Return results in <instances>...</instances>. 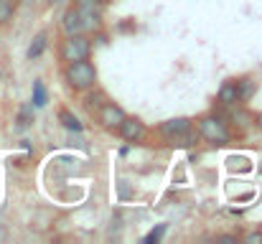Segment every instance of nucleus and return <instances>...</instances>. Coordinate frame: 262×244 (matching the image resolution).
<instances>
[{"instance_id": "f257e3e1", "label": "nucleus", "mask_w": 262, "mask_h": 244, "mask_svg": "<svg viewBox=\"0 0 262 244\" xmlns=\"http://www.w3.org/2000/svg\"><path fill=\"white\" fill-rule=\"evenodd\" d=\"M64 79H67V84L72 89L84 92V89H92L97 84V69L89 64L87 59L84 61H69L67 72H64Z\"/></svg>"}, {"instance_id": "f03ea898", "label": "nucleus", "mask_w": 262, "mask_h": 244, "mask_svg": "<svg viewBox=\"0 0 262 244\" xmlns=\"http://www.w3.org/2000/svg\"><path fill=\"white\" fill-rule=\"evenodd\" d=\"M199 132L211 145H227L229 143V127L219 115H206L199 120Z\"/></svg>"}, {"instance_id": "7ed1b4c3", "label": "nucleus", "mask_w": 262, "mask_h": 244, "mask_svg": "<svg viewBox=\"0 0 262 244\" xmlns=\"http://www.w3.org/2000/svg\"><path fill=\"white\" fill-rule=\"evenodd\" d=\"M92 54V43L84 33H74V36H67V41L61 43V59L69 64V61H84Z\"/></svg>"}, {"instance_id": "20e7f679", "label": "nucleus", "mask_w": 262, "mask_h": 244, "mask_svg": "<svg viewBox=\"0 0 262 244\" xmlns=\"http://www.w3.org/2000/svg\"><path fill=\"white\" fill-rule=\"evenodd\" d=\"M158 130H161V135H163L166 140L178 143V145H191L188 140H193V135H191V120H186V117L168 120V122H163Z\"/></svg>"}, {"instance_id": "39448f33", "label": "nucleus", "mask_w": 262, "mask_h": 244, "mask_svg": "<svg viewBox=\"0 0 262 244\" xmlns=\"http://www.w3.org/2000/svg\"><path fill=\"white\" fill-rule=\"evenodd\" d=\"M117 130H120V135H122L127 143H143L145 135H148L145 125H143L140 120H135V117H125V120L120 122Z\"/></svg>"}, {"instance_id": "423d86ee", "label": "nucleus", "mask_w": 262, "mask_h": 244, "mask_svg": "<svg viewBox=\"0 0 262 244\" xmlns=\"http://www.w3.org/2000/svg\"><path fill=\"white\" fill-rule=\"evenodd\" d=\"M122 120H125V112H122L117 104L104 102V104L99 107V122H102L104 127L115 130V127H120V122H122Z\"/></svg>"}, {"instance_id": "0eeeda50", "label": "nucleus", "mask_w": 262, "mask_h": 244, "mask_svg": "<svg viewBox=\"0 0 262 244\" xmlns=\"http://www.w3.org/2000/svg\"><path fill=\"white\" fill-rule=\"evenodd\" d=\"M64 33L67 36H74V33H84V28H82V18H79V10L72 5L67 13H64Z\"/></svg>"}, {"instance_id": "6e6552de", "label": "nucleus", "mask_w": 262, "mask_h": 244, "mask_svg": "<svg viewBox=\"0 0 262 244\" xmlns=\"http://www.w3.org/2000/svg\"><path fill=\"white\" fill-rule=\"evenodd\" d=\"M216 99H219V104H224V107H237V104H239V97H237V84H234V81H224V84L219 86Z\"/></svg>"}, {"instance_id": "1a4fd4ad", "label": "nucleus", "mask_w": 262, "mask_h": 244, "mask_svg": "<svg viewBox=\"0 0 262 244\" xmlns=\"http://www.w3.org/2000/svg\"><path fill=\"white\" fill-rule=\"evenodd\" d=\"M234 84H237V97H239V102H250V99L255 97V92H257V81L250 79V77L234 81Z\"/></svg>"}, {"instance_id": "9d476101", "label": "nucleus", "mask_w": 262, "mask_h": 244, "mask_svg": "<svg viewBox=\"0 0 262 244\" xmlns=\"http://www.w3.org/2000/svg\"><path fill=\"white\" fill-rule=\"evenodd\" d=\"M46 41H49L46 31L36 33V38H33V41H31V46H28V59H31V61H33V59H38V56L43 54V49H46Z\"/></svg>"}, {"instance_id": "9b49d317", "label": "nucleus", "mask_w": 262, "mask_h": 244, "mask_svg": "<svg viewBox=\"0 0 262 244\" xmlns=\"http://www.w3.org/2000/svg\"><path fill=\"white\" fill-rule=\"evenodd\" d=\"M59 120L64 122V127H67V130H72V132H82V122H79L69 109H61V112H59Z\"/></svg>"}, {"instance_id": "f8f14e48", "label": "nucleus", "mask_w": 262, "mask_h": 244, "mask_svg": "<svg viewBox=\"0 0 262 244\" xmlns=\"http://www.w3.org/2000/svg\"><path fill=\"white\" fill-rule=\"evenodd\" d=\"M15 13V0H0V26L8 23Z\"/></svg>"}, {"instance_id": "ddd939ff", "label": "nucleus", "mask_w": 262, "mask_h": 244, "mask_svg": "<svg viewBox=\"0 0 262 244\" xmlns=\"http://www.w3.org/2000/svg\"><path fill=\"white\" fill-rule=\"evenodd\" d=\"M46 104V89H43V81H33V107H43Z\"/></svg>"}, {"instance_id": "4468645a", "label": "nucleus", "mask_w": 262, "mask_h": 244, "mask_svg": "<svg viewBox=\"0 0 262 244\" xmlns=\"http://www.w3.org/2000/svg\"><path fill=\"white\" fill-rule=\"evenodd\" d=\"M31 115H33V104H28V107H23L20 109V115H18V127H28L33 120H31Z\"/></svg>"}, {"instance_id": "2eb2a0df", "label": "nucleus", "mask_w": 262, "mask_h": 244, "mask_svg": "<svg viewBox=\"0 0 262 244\" xmlns=\"http://www.w3.org/2000/svg\"><path fill=\"white\" fill-rule=\"evenodd\" d=\"M104 102H107V97H104L102 92H97V94H89V97H87V107H89V109H94V107H102Z\"/></svg>"}, {"instance_id": "dca6fc26", "label": "nucleus", "mask_w": 262, "mask_h": 244, "mask_svg": "<svg viewBox=\"0 0 262 244\" xmlns=\"http://www.w3.org/2000/svg\"><path fill=\"white\" fill-rule=\"evenodd\" d=\"M163 232H166V227H163V224H161V227H158V229H153V232H150V234H148V237H145V244H150V242H158V239H161V237H163Z\"/></svg>"}, {"instance_id": "f3484780", "label": "nucleus", "mask_w": 262, "mask_h": 244, "mask_svg": "<svg viewBox=\"0 0 262 244\" xmlns=\"http://www.w3.org/2000/svg\"><path fill=\"white\" fill-rule=\"evenodd\" d=\"M247 242H262V234H250V237H247Z\"/></svg>"}, {"instance_id": "a211bd4d", "label": "nucleus", "mask_w": 262, "mask_h": 244, "mask_svg": "<svg viewBox=\"0 0 262 244\" xmlns=\"http://www.w3.org/2000/svg\"><path fill=\"white\" fill-rule=\"evenodd\" d=\"M255 125H257V127H260V130H262V112H260V115H257V117H255Z\"/></svg>"}, {"instance_id": "6ab92c4d", "label": "nucleus", "mask_w": 262, "mask_h": 244, "mask_svg": "<svg viewBox=\"0 0 262 244\" xmlns=\"http://www.w3.org/2000/svg\"><path fill=\"white\" fill-rule=\"evenodd\" d=\"M61 3H64V0H51V5H61Z\"/></svg>"}, {"instance_id": "aec40b11", "label": "nucleus", "mask_w": 262, "mask_h": 244, "mask_svg": "<svg viewBox=\"0 0 262 244\" xmlns=\"http://www.w3.org/2000/svg\"><path fill=\"white\" fill-rule=\"evenodd\" d=\"M97 3H102V5H104V0H97Z\"/></svg>"}, {"instance_id": "412c9836", "label": "nucleus", "mask_w": 262, "mask_h": 244, "mask_svg": "<svg viewBox=\"0 0 262 244\" xmlns=\"http://www.w3.org/2000/svg\"><path fill=\"white\" fill-rule=\"evenodd\" d=\"M23 3H31V0H23Z\"/></svg>"}]
</instances>
